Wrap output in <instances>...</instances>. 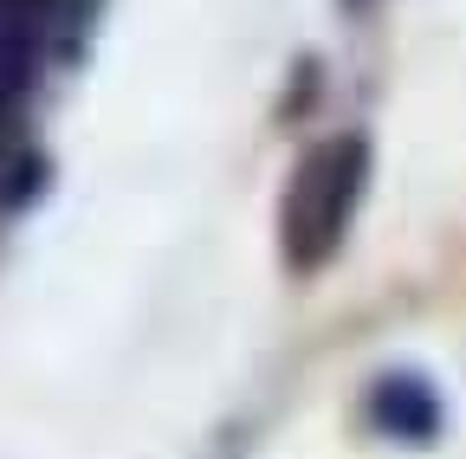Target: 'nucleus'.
Returning <instances> with one entry per match:
<instances>
[{
  "mask_svg": "<svg viewBox=\"0 0 466 459\" xmlns=\"http://www.w3.org/2000/svg\"><path fill=\"white\" fill-rule=\"evenodd\" d=\"M357 195H363V143L357 136L318 143L305 155V168L291 175V195H285V259L299 272H318L343 246Z\"/></svg>",
  "mask_w": 466,
  "mask_h": 459,
  "instance_id": "1",
  "label": "nucleus"
},
{
  "mask_svg": "<svg viewBox=\"0 0 466 459\" xmlns=\"http://www.w3.org/2000/svg\"><path fill=\"white\" fill-rule=\"evenodd\" d=\"M370 427L389 434V440H408V446H428L441 434V394L421 369H389L376 388H370Z\"/></svg>",
  "mask_w": 466,
  "mask_h": 459,
  "instance_id": "2",
  "label": "nucleus"
}]
</instances>
